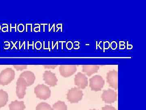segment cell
I'll return each mask as SVG.
<instances>
[{
  "mask_svg": "<svg viewBox=\"0 0 146 110\" xmlns=\"http://www.w3.org/2000/svg\"><path fill=\"white\" fill-rule=\"evenodd\" d=\"M15 72L12 68H7L0 73V85H7L15 78Z\"/></svg>",
  "mask_w": 146,
  "mask_h": 110,
  "instance_id": "6da1fadb",
  "label": "cell"
},
{
  "mask_svg": "<svg viewBox=\"0 0 146 110\" xmlns=\"http://www.w3.org/2000/svg\"><path fill=\"white\" fill-rule=\"evenodd\" d=\"M34 93L36 97L41 100H47L50 97V90L48 87L44 84L37 85L35 88Z\"/></svg>",
  "mask_w": 146,
  "mask_h": 110,
  "instance_id": "7a4b0ae2",
  "label": "cell"
},
{
  "mask_svg": "<svg viewBox=\"0 0 146 110\" xmlns=\"http://www.w3.org/2000/svg\"><path fill=\"white\" fill-rule=\"evenodd\" d=\"M83 94L78 88L74 87L69 90L67 93V99L71 103H77L82 99Z\"/></svg>",
  "mask_w": 146,
  "mask_h": 110,
  "instance_id": "3957f363",
  "label": "cell"
},
{
  "mask_svg": "<svg viewBox=\"0 0 146 110\" xmlns=\"http://www.w3.org/2000/svg\"><path fill=\"white\" fill-rule=\"evenodd\" d=\"M105 81L102 76L96 75L89 79V87L92 91H98L104 86Z\"/></svg>",
  "mask_w": 146,
  "mask_h": 110,
  "instance_id": "277c9868",
  "label": "cell"
},
{
  "mask_svg": "<svg viewBox=\"0 0 146 110\" xmlns=\"http://www.w3.org/2000/svg\"><path fill=\"white\" fill-rule=\"evenodd\" d=\"M28 87L26 82L23 78L19 77L16 83V93L19 99H23L26 95Z\"/></svg>",
  "mask_w": 146,
  "mask_h": 110,
  "instance_id": "5b68a950",
  "label": "cell"
},
{
  "mask_svg": "<svg viewBox=\"0 0 146 110\" xmlns=\"http://www.w3.org/2000/svg\"><path fill=\"white\" fill-rule=\"evenodd\" d=\"M102 98L103 101L105 103L111 104L117 100V93L113 90H105L102 94Z\"/></svg>",
  "mask_w": 146,
  "mask_h": 110,
  "instance_id": "8992f818",
  "label": "cell"
},
{
  "mask_svg": "<svg viewBox=\"0 0 146 110\" xmlns=\"http://www.w3.org/2000/svg\"><path fill=\"white\" fill-rule=\"evenodd\" d=\"M59 70L61 76L67 78L76 73L77 67L75 65H61L59 66Z\"/></svg>",
  "mask_w": 146,
  "mask_h": 110,
  "instance_id": "52a82bcc",
  "label": "cell"
},
{
  "mask_svg": "<svg viewBox=\"0 0 146 110\" xmlns=\"http://www.w3.org/2000/svg\"><path fill=\"white\" fill-rule=\"evenodd\" d=\"M74 83L80 89H84L88 86V79L84 74L79 72L75 77Z\"/></svg>",
  "mask_w": 146,
  "mask_h": 110,
  "instance_id": "ba28073f",
  "label": "cell"
},
{
  "mask_svg": "<svg viewBox=\"0 0 146 110\" xmlns=\"http://www.w3.org/2000/svg\"><path fill=\"white\" fill-rule=\"evenodd\" d=\"M107 81L110 87L115 90L118 89V73L115 70L109 71L107 73Z\"/></svg>",
  "mask_w": 146,
  "mask_h": 110,
  "instance_id": "9c48e42d",
  "label": "cell"
},
{
  "mask_svg": "<svg viewBox=\"0 0 146 110\" xmlns=\"http://www.w3.org/2000/svg\"><path fill=\"white\" fill-rule=\"evenodd\" d=\"M43 78L45 83L50 86L55 87L57 85V78L55 74L51 71H45L43 74Z\"/></svg>",
  "mask_w": 146,
  "mask_h": 110,
  "instance_id": "30bf717a",
  "label": "cell"
},
{
  "mask_svg": "<svg viewBox=\"0 0 146 110\" xmlns=\"http://www.w3.org/2000/svg\"><path fill=\"white\" fill-rule=\"evenodd\" d=\"M19 77L23 78L26 82L28 87L30 86L34 83L35 80L34 73L31 71H25L21 73Z\"/></svg>",
  "mask_w": 146,
  "mask_h": 110,
  "instance_id": "8fae6325",
  "label": "cell"
},
{
  "mask_svg": "<svg viewBox=\"0 0 146 110\" xmlns=\"http://www.w3.org/2000/svg\"><path fill=\"white\" fill-rule=\"evenodd\" d=\"M100 68V66L97 65H84L82 66V71L88 76H91L97 73Z\"/></svg>",
  "mask_w": 146,
  "mask_h": 110,
  "instance_id": "7c38bea8",
  "label": "cell"
},
{
  "mask_svg": "<svg viewBox=\"0 0 146 110\" xmlns=\"http://www.w3.org/2000/svg\"><path fill=\"white\" fill-rule=\"evenodd\" d=\"M9 110H24L26 106L23 101L15 100L12 101L9 105Z\"/></svg>",
  "mask_w": 146,
  "mask_h": 110,
  "instance_id": "4fadbf2b",
  "label": "cell"
},
{
  "mask_svg": "<svg viewBox=\"0 0 146 110\" xmlns=\"http://www.w3.org/2000/svg\"><path fill=\"white\" fill-rule=\"evenodd\" d=\"M8 101V93L3 90L0 89V108L4 107Z\"/></svg>",
  "mask_w": 146,
  "mask_h": 110,
  "instance_id": "5bb4252c",
  "label": "cell"
},
{
  "mask_svg": "<svg viewBox=\"0 0 146 110\" xmlns=\"http://www.w3.org/2000/svg\"><path fill=\"white\" fill-rule=\"evenodd\" d=\"M53 110H68V107L63 101H58L53 105Z\"/></svg>",
  "mask_w": 146,
  "mask_h": 110,
  "instance_id": "9a60e30c",
  "label": "cell"
},
{
  "mask_svg": "<svg viewBox=\"0 0 146 110\" xmlns=\"http://www.w3.org/2000/svg\"><path fill=\"white\" fill-rule=\"evenodd\" d=\"M36 110H53L50 105L46 102H41L36 106Z\"/></svg>",
  "mask_w": 146,
  "mask_h": 110,
  "instance_id": "2e32d148",
  "label": "cell"
},
{
  "mask_svg": "<svg viewBox=\"0 0 146 110\" xmlns=\"http://www.w3.org/2000/svg\"><path fill=\"white\" fill-rule=\"evenodd\" d=\"M13 66L16 70L18 71H23L27 68V66L26 65H14Z\"/></svg>",
  "mask_w": 146,
  "mask_h": 110,
  "instance_id": "e0dca14e",
  "label": "cell"
},
{
  "mask_svg": "<svg viewBox=\"0 0 146 110\" xmlns=\"http://www.w3.org/2000/svg\"><path fill=\"white\" fill-rule=\"evenodd\" d=\"M102 110H117L116 109L112 106L106 105L102 108Z\"/></svg>",
  "mask_w": 146,
  "mask_h": 110,
  "instance_id": "ac0fdd59",
  "label": "cell"
},
{
  "mask_svg": "<svg viewBox=\"0 0 146 110\" xmlns=\"http://www.w3.org/2000/svg\"><path fill=\"white\" fill-rule=\"evenodd\" d=\"M58 66L57 65H45L44 67L45 69H54Z\"/></svg>",
  "mask_w": 146,
  "mask_h": 110,
  "instance_id": "d6986e66",
  "label": "cell"
},
{
  "mask_svg": "<svg viewBox=\"0 0 146 110\" xmlns=\"http://www.w3.org/2000/svg\"><path fill=\"white\" fill-rule=\"evenodd\" d=\"M18 30L20 32H22L24 30V26L23 25H22V24H21V25H19L18 27Z\"/></svg>",
  "mask_w": 146,
  "mask_h": 110,
  "instance_id": "ffe728a7",
  "label": "cell"
},
{
  "mask_svg": "<svg viewBox=\"0 0 146 110\" xmlns=\"http://www.w3.org/2000/svg\"><path fill=\"white\" fill-rule=\"evenodd\" d=\"M96 110V109H91V110Z\"/></svg>",
  "mask_w": 146,
  "mask_h": 110,
  "instance_id": "44dd1931",
  "label": "cell"
}]
</instances>
